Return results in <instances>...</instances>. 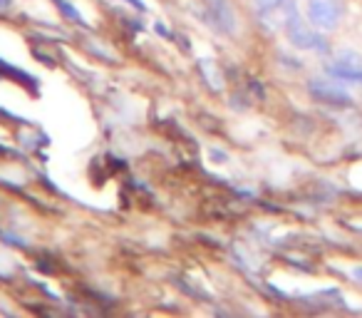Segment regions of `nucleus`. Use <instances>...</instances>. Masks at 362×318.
<instances>
[{"label": "nucleus", "mask_w": 362, "mask_h": 318, "mask_svg": "<svg viewBox=\"0 0 362 318\" xmlns=\"http://www.w3.org/2000/svg\"><path fill=\"white\" fill-rule=\"evenodd\" d=\"M199 65H202V70L206 72V80L211 82V87H216V90H221V82H216L218 72H214V70H211V62H209V60H202V62H199Z\"/></svg>", "instance_id": "8"}, {"label": "nucleus", "mask_w": 362, "mask_h": 318, "mask_svg": "<svg viewBox=\"0 0 362 318\" xmlns=\"http://www.w3.org/2000/svg\"><path fill=\"white\" fill-rule=\"evenodd\" d=\"M258 21L271 30H283L286 21L298 13V0H253Z\"/></svg>", "instance_id": "3"}, {"label": "nucleus", "mask_w": 362, "mask_h": 318, "mask_svg": "<svg viewBox=\"0 0 362 318\" xmlns=\"http://www.w3.org/2000/svg\"><path fill=\"white\" fill-rule=\"evenodd\" d=\"M347 11L345 0H308V21L317 30H335Z\"/></svg>", "instance_id": "2"}, {"label": "nucleus", "mask_w": 362, "mask_h": 318, "mask_svg": "<svg viewBox=\"0 0 362 318\" xmlns=\"http://www.w3.org/2000/svg\"><path fill=\"white\" fill-rule=\"evenodd\" d=\"M308 90H310V95L315 100L327 102V105H350L352 102L350 92L342 90L340 85H335L330 80H310L308 82Z\"/></svg>", "instance_id": "6"}, {"label": "nucleus", "mask_w": 362, "mask_h": 318, "mask_svg": "<svg viewBox=\"0 0 362 318\" xmlns=\"http://www.w3.org/2000/svg\"><path fill=\"white\" fill-rule=\"evenodd\" d=\"M352 273H355V276H357V278H360V281H362V266H360V268H355V271H352Z\"/></svg>", "instance_id": "10"}, {"label": "nucleus", "mask_w": 362, "mask_h": 318, "mask_svg": "<svg viewBox=\"0 0 362 318\" xmlns=\"http://www.w3.org/2000/svg\"><path fill=\"white\" fill-rule=\"evenodd\" d=\"M325 70L337 80L362 82V55H357L352 50H340L332 57V62H327Z\"/></svg>", "instance_id": "4"}, {"label": "nucleus", "mask_w": 362, "mask_h": 318, "mask_svg": "<svg viewBox=\"0 0 362 318\" xmlns=\"http://www.w3.org/2000/svg\"><path fill=\"white\" fill-rule=\"evenodd\" d=\"M0 6H3V8H8V6H11V0H0Z\"/></svg>", "instance_id": "11"}, {"label": "nucleus", "mask_w": 362, "mask_h": 318, "mask_svg": "<svg viewBox=\"0 0 362 318\" xmlns=\"http://www.w3.org/2000/svg\"><path fill=\"white\" fill-rule=\"evenodd\" d=\"M55 3H57V8H60V11L65 13L67 18H70V21H75V23H80V21H82V16L75 11V8L70 6V3H67V0H55Z\"/></svg>", "instance_id": "7"}, {"label": "nucleus", "mask_w": 362, "mask_h": 318, "mask_svg": "<svg viewBox=\"0 0 362 318\" xmlns=\"http://www.w3.org/2000/svg\"><path fill=\"white\" fill-rule=\"evenodd\" d=\"M204 6H206V18L218 33L223 35H233L236 33V13L233 8L228 6V0H204Z\"/></svg>", "instance_id": "5"}, {"label": "nucleus", "mask_w": 362, "mask_h": 318, "mask_svg": "<svg viewBox=\"0 0 362 318\" xmlns=\"http://www.w3.org/2000/svg\"><path fill=\"white\" fill-rule=\"evenodd\" d=\"M283 33L288 35L291 45H296L298 50H313V52H325L327 50V40L317 33V28L308 25L300 18V13L291 16L283 25Z\"/></svg>", "instance_id": "1"}, {"label": "nucleus", "mask_w": 362, "mask_h": 318, "mask_svg": "<svg viewBox=\"0 0 362 318\" xmlns=\"http://www.w3.org/2000/svg\"><path fill=\"white\" fill-rule=\"evenodd\" d=\"M127 3H129V6H134V8H139V11H146V6L141 3V0H127Z\"/></svg>", "instance_id": "9"}]
</instances>
